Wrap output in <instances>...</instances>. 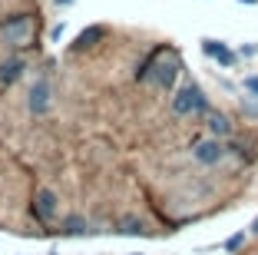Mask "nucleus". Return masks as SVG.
I'll return each instance as SVG.
<instances>
[{
	"instance_id": "obj_1",
	"label": "nucleus",
	"mask_w": 258,
	"mask_h": 255,
	"mask_svg": "<svg viewBox=\"0 0 258 255\" xmlns=\"http://www.w3.org/2000/svg\"><path fill=\"white\" fill-rule=\"evenodd\" d=\"M205 110H209V103H205L202 90H199L196 83L182 86V90L172 96V113L175 116H192V113H205Z\"/></svg>"
},
{
	"instance_id": "obj_2",
	"label": "nucleus",
	"mask_w": 258,
	"mask_h": 255,
	"mask_svg": "<svg viewBox=\"0 0 258 255\" xmlns=\"http://www.w3.org/2000/svg\"><path fill=\"white\" fill-rule=\"evenodd\" d=\"M4 33H7V43L27 46V43H30V37H33V20L27 14L7 17V20H4Z\"/></svg>"
},
{
	"instance_id": "obj_3",
	"label": "nucleus",
	"mask_w": 258,
	"mask_h": 255,
	"mask_svg": "<svg viewBox=\"0 0 258 255\" xmlns=\"http://www.w3.org/2000/svg\"><path fill=\"white\" fill-rule=\"evenodd\" d=\"M60 212V199H56L53 189H40L37 195H33V219L37 222H53V216Z\"/></svg>"
},
{
	"instance_id": "obj_4",
	"label": "nucleus",
	"mask_w": 258,
	"mask_h": 255,
	"mask_svg": "<svg viewBox=\"0 0 258 255\" xmlns=\"http://www.w3.org/2000/svg\"><path fill=\"white\" fill-rule=\"evenodd\" d=\"M166 53V50H162ZM152 83L159 86V90H172V83H175V76H179V60L175 57H169V60H159L156 63V70H152Z\"/></svg>"
},
{
	"instance_id": "obj_5",
	"label": "nucleus",
	"mask_w": 258,
	"mask_h": 255,
	"mask_svg": "<svg viewBox=\"0 0 258 255\" xmlns=\"http://www.w3.org/2000/svg\"><path fill=\"white\" fill-rule=\"evenodd\" d=\"M192 156L199 159L202 166H215L222 156H225V146L219 143V139H202V143H196V149H192Z\"/></svg>"
},
{
	"instance_id": "obj_6",
	"label": "nucleus",
	"mask_w": 258,
	"mask_h": 255,
	"mask_svg": "<svg viewBox=\"0 0 258 255\" xmlns=\"http://www.w3.org/2000/svg\"><path fill=\"white\" fill-rule=\"evenodd\" d=\"M202 53H205V57H212V60H219L222 67H232V63H235V53L228 50L222 40H212V37L202 40Z\"/></svg>"
},
{
	"instance_id": "obj_7",
	"label": "nucleus",
	"mask_w": 258,
	"mask_h": 255,
	"mask_svg": "<svg viewBox=\"0 0 258 255\" xmlns=\"http://www.w3.org/2000/svg\"><path fill=\"white\" fill-rule=\"evenodd\" d=\"M50 110V83L46 80H37L33 83V90H30V113H46Z\"/></svg>"
},
{
	"instance_id": "obj_8",
	"label": "nucleus",
	"mask_w": 258,
	"mask_h": 255,
	"mask_svg": "<svg viewBox=\"0 0 258 255\" xmlns=\"http://www.w3.org/2000/svg\"><path fill=\"white\" fill-rule=\"evenodd\" d=\"M106 37V27H99V23H93V27H86L80 37H76V43H73V50L80 53V50H90V46H96V40H103Z\"/></svg>"
},
{
	"instance_id": "obj_9",
	"label": "nucleus",
	"mask_w": 258,
	"mask_h": 255,
	"mask_svg": "<svg viewBox=\"0 0 258 255\" xmlns=\"http://www.w3.org/2000/svg\"><path fill=\"white\" fill-rule=\"evenodd\" d=\"M20 73H23V60L20 57H10V60H4L0 63V83H17L20 80Z\"/></svg>"
},
{
	"instance_id": "obj_10",
	"label": "nucleus",
	"mask_w": 258,
	"mask_h": 255,
	"mask_svg": "<svg viewBox=\"0 0 258 255\" xmlns=\"http://www.w3.org/2000/svg\"><path fill=\"white\" fill-rule=\"evenodd\" d=\"M209 129H212L215 136H228L232 133V123H228L222 113H209Z\"/></svg>"
},
{
	"instance_id": "obj_11",
	"label": "nucleus",
	"mask_w": 258,
	"mask_h": 255,
	"mask_svg": "<svg viewBox=\"0 0 258 255\" xmlns=\"http://www.w3.org/2000/svg\"><path fill=\"white\" fill-rule=\"evenodd\" d=\"M119 232H122V235H143L146 229H143V222H139V219H122Z\"/></svg>"
},
{
	"instance_id": "obj_12",
	"label": "nucleus",
	"mask_w": 258,
	"mask_h": 255,
	"mask_svg": "<svg viewBox=\"0 0 258 255\" xmlns=\"http://www.w3.org/2000/svg\"><path fill=\"white\" fill-rule=\"evenodd\" d=\"M63 225H67L63 232H70V235H83V232H86V222H83L80 216H70V219H67Z\"/></svg>"
},
{
	"instance_id": "obj_13",
	"label": "nucleus",
	"mask_w": 258,
	"mask_h": 255,
	"mask_svg": "<svg viewBox=\"0 0 258 255\" xmlns=\"http://www.w3.org/2000/svg\"><path fill=\"white\" fill-rule=\"evenodd\" d=\"M242 242H245V235H232V239L225 242V248H228V252H235V248H242Z\"/></svg>"
},
{
	"instance_id": "obj_14",
	"label": "nucleus",
	"mask_w": 258,
	"mask_h": 255,
	"mask_svg": "<svg viewBox=\"0 0 258 255\" xmlns=\"http://www.w3.org/2000/svg\"><path fill=\"white\" fill-rule=\"evenodd\" d=\"M245 90H248V93H255V96H258V76H248V80H245Z\"/></svg>"
},
{
	"instance_id": "obj_15",
	"label": "nucleus",
	"mask_w": 258,
	"mask_h": 255,
	"mask_svg": "<svg viewBox=\"0 0 258 255\" xmlns=\"http://www.w3.org/2000/svg\"><path fill=\"white\" fill-rule=\"evenodd\" d=\"M251 232H255V235H258V219H255V222H251Z\"/></svg>"
},
{
	"instance_id": "obj_16",
	"label": "nucleus",
	"mask_w": 258,
	"mask_h": 255,
	"mask_svg": "<svg viewBox=\"0 0 258 255\" xmlns=\"http://www.w3.org/2000/svg\"><path fill=\"white\" fill-rule=\"evenodd\" d=\"M56 4H63V7H70V4H73V0H56Z\"/></svg>"
},
{
	"instance_id": "obj_17",
	"label": "nucleus",
	"mask_w": 258,
	"mask_h": 255,
	"mask_svg": "<svg viewBox=\"0 0 258 255\" xmlns=\"http://www.w3.org/2000/svg\"><path fill=\"white\" fill-rule=\"evenodd\" d=\"M242 4H258V0H242Z\"/></svg>"
}]
</instances>
